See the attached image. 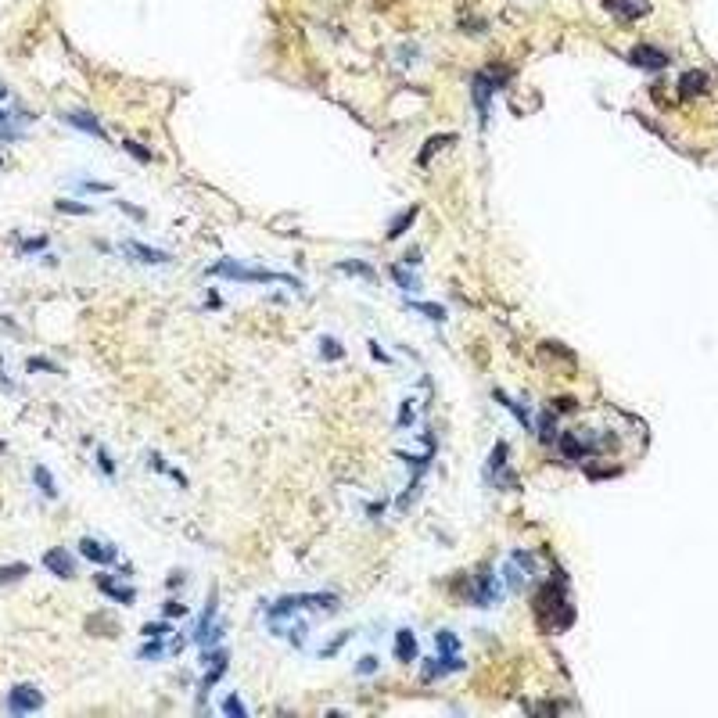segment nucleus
Wrapping results in <instances>:
<instances>
[{
  "label": "nucleus",
  "mask_w": 718,
  "mask_h": 718,
  "mask_svg": "<svg viewBox=\"0 0 718 718\" xmlns=\"http://www.w3.org/2000/svg\"><path fill=\"white\" fill-rule=\"evenodd\" d=\"M122 255L133 259V262H144V266H169L173 255L162 252V248H151V244H140V241H122Z\"/></svg>",
  "instance_id": "39448f33"
},
{
  "label": "nucleus",
  "mask_w": 718,
  "mask_h": 718,
  "mask_svg": "<svg viewBox=\"0 0 718 718\" xmlns=\"http://www.w3.org/2000/svg\"><path fill=\"white\" fill-rule=\"evenodd\" d=\"M402 262H406V266H417V262H420V252H417V248H413V252H406Z\"/></svg>",
  "instance_id": "58836bf2"
},
{
  "label": "nucleus",
  "mask_w": 718,
  "mask_h": 718,
  "mask_svg": "<svg viewBox=\"0 0 718 718\" xmlns=\"http://www.w3.org/2000/svg\"><path fill=\"white\" fill-rule=\"evenodd\" d=\"M392 277H395L399 284H402V291H420V280H417L413 273H406L402 266H395V270H392Z\"/></svg>",
  "instance_id": "b1692460"
},
{
  "label": "nucleus",
  "mask_w": 718,
  "mask_h": 718,
  "mask_svg": "<svg viewBox=\"0 0 718 718\" xmlns=\"http://www.w3.org/2000/svg\"><path fill=\"white\" fill-rule=\"evenodd\" d=\"M25 370H33V373H36V370H51V373H65V370H61L58 363H51V359H40V356H36V359H29V363H25Z\"/></svg>",
  "instance_id": "c756f323"
},
{
  "label": "nucleus",
  "mask_w": 718,
  "mask_h": 718,
  "mask_svg": "<svg viewBox=\"0 0 718 718\" xmlns=\"http://www.w3.org/2000/svg\"><path fill=\"white\" fill-rule=\"evenodd\" d=\"M395 661H417V636L410 629H399L395 632Z\"/></svg>",
  "instance_id": "f8f14e48"
},
{
  "label": "nucleus",
  "mask_w": 718,
  "mask_h": 718,
  "mask_svg": "<svg viewBox=\"0 0 718 718\" xmlns=\"http://www.w3.org/2000/svg\"><path fill=\"white\" fill-rule=\"evenodd\" d=\"M93 582H98V589L105 592V597H112L115 604H133V600H137V589H130V585H119L112 575H98Z\"/></svg>",
  "instance_id": "9b49d317"
},
{
  "label": "nucleus",
  "mask_w": 718,
  "mask_h": 718,
  "mask_svg": "<svg viewBox=\"0 0 718 718\" xmlns=\"http://www.w3.org/2000/svg\"><path fill=\"white\" fill-rule=\"evenodd\" d=\"M44 568L54 575V578H76V564H72V553L65 546H54L44 553Z\"/></svg>",
  "instance_id": "0eeeda50"
},
{
  "label": "nucleus",
  "mask_w": 718,
  "mask_h": 718,
  "mask_svg": "<svg viewBox=\"0 0 718 718\" xmlns=\"http://www.w3.org/2000/svg\"><path fill=\"white\" fill-rule=\"evenodd\" d=\"M356 672H359V675H373V672H378V658H363V661L356 665Z\"/></svg>",
  "instance_id": "f704fd0d"
},
{
  "label": "nucleus",
  "mask_w": 718,
  "mask_h": 718,
  "mask_svg": "<svg viewBox=\"0 0 718 718\" xmlns=\"http://www.w3.org/2000/svg\"><path fill=\"white\" fill-rule=\"evenodd\" d=\"M632 61H636V65H646V69H665L668 58H665L661 51H653V47H636V51H632Z\"/></svg>",
  "instance_id": "ddd939ff"
},
{
  "label": "nucleus",
  "mask_w": 718,
  "mask_h": 718,
  "mask_svg": "<svg viewBox=\"0 0 718 718\" xmlns=\"http://www.w3.org/2000/svg\"><path fill=\"white\" fill-rule=\"evenodd\" d=\"M679 86H682V93H700V90L707 86V76H704V72H686V76L679 79Z\"/></svg>",
  "instance_id": "6ab92c4d"
},
{
  "label": "nucleus",
  "mask_w": 718,
  "mask_h": 718,
  "mask_svg": "<svg viewBox=\"0 0 718 718\" xmlns=\"http://www.w3.org/2000/svg\"><path fill=\"white\" fill-rule=\"evenodd\" d=\"M79 553H83L86 560H93V564H101V568H105V564H115V560H119V550H115L112 543L90 539V536L79 539Z\"/></svg>",
  "instance_id": "6e6552de"
},
{
  "label": "nucleus",
  "mask_w": 718,
  "mask_h": 718,
  "mask_svg": "<svg viewBox=\"0 0 718 718\" xmlns=\"http://www.w3.org/2000/svg\"><path fill=\"white\" fill-rule=\"evenodd\" d=\"M8 707H11L15 714L40 711V707H44V693L36 690V686H29V682H18V686H11V693H8Z\"/></svg>",
  "instance_id": "423d86ee"
},
{
  "label": "nucleus",
  "mask_w": 718,
  "mask_h": 718,
  "mask_svg": "<svg viewBox=\"0 0 718 718\" xmlns=\"http://www.w3.org/2000/svg\"><path fill=\"white\" fill-rule=\"evenodd\" d=\"M410 309H417V313H424V317L434 320V324H442V320H446V309H442V305H434V302H410Z\"/></svg>",
  "instance_id": "aec40b11"
},
{
  "label": "nucleus",
  "mask_w": 718,
  "mask_h": 718,
  "mask_svg": "<svg viewBox=\"0 0 718 718\" xmlns=\"http://www.w3.org/2000/svg\"><path fill=\"white\" fill-rule=\"evenodd\" d=\"M507 453H510V446H507V442H496L492 460H488V474H492V471H499V467H507Z\"/></svg>",
  "instance_id": "a878e982"
},
{
  "label": "nucleus",
  "mask_w": 718,
  "mask_h": 718,
  "mask_svg": "<svg viewBox=\"0 0 718 718\" xmlns=\"http://www.w3.org/2000/svg\"><path fill=\"white\" fill-rule=\"evenodd\" d=\"M183 611H187V607H183L180 600H169V604H166V614H169V618H176V614H183Z\"/></svg>",
  "instance_id": "4c0bfd02"
},
{
  "label": "nucleus",
  "mask_w": 718,
  "mask_h": 718,
  "mask_svg": "<svg viewBox=\"0 0 718 718\" xmlns=\"http://www.w3.org/2000/svg\"><path fill=\"white\" fill-rule=\"evenodd\" d=\"M413 220H417V208H406L402 215H395V220H392V227L385 230V237H388V241H395V237H402L406 230H410V223H413Z\"/></svg>",
  "instance_id": "2eb2a0df"
},
{
  "label": "nucleus",
  "mask_w": 718,
  "mask_h": 718,
  "mask_svg": "<svg viewBox=\"0 0 718 718\" xmlns=\"http://www.w3.org/2000/svg\"><path fill=\"white\" fill-rule=\"evenodd\" d=\"M40 248H47V237H33V241H25V244H22V252H40Z\"/></svg>",
  "instance_id": "c9c22d12"
},
{
  "label": "nucleus",
  "mask_w": 718,
  "mask_h": 718,
  "mask_svg": "<svg viewBox=\"0 0 718 718\" xmlns=\"http://www.w3.org/2000/svg\"><path fill=\"white\" fill-rule=\"evenodd\" d=\"M320 352H324V359H341V356H345V349H341L338 338H320Z\"/></svg>",
  "instance_id": "5701e85b"
},
{
  "label": "nucleus",
  "mask_w": 718,
  "mask_h": 718,
  "mask_svg": "<svg viewBox=\"0 0 718 718\" xmlns=\"http://www.w3.org/2000/svg\"><path fill=\"white\" fill-rule=\"evenodd\" d=\"M553 410L557 413H571V410H578V402L571 395H560V399H553Z\"/></svg>",
  "instance_id": "2f4dec72"
},
{
  "label": "nucleus",
  "mask_w": 718,
  "mask_h": 718,
  "mask_svg": "<svg viewBox=\"0 0 718 718\" xmlns=\"http://www.w3.org/2000/svg\"><path fill=\"white\" fill-rule=\"evenodd\" d=\"M338 270H341V273H352V277H363L366 284H378V273H373V266H366V262L345 259V262H338Z\"/></svg>",
  "instance_id": "dca6fc26"
},
{
  "label": "nucleus",
  "mask_w": 718,
  "mask_h": 718,
  "mask_svg": "<svg viewBox=\"0 0 718 718\" xmlns=\"http://www.w3.org/2000/svg\"><path fill=\"white\" fill-rule=\"evenodd\" d=\"M208 277H227V280H248V284H273V280H280V284H288V288H302L295 277L288 273H273V270H252V266H241L234 259H223V262H212L208 266Z\"/></svg>",
  "instance_id": "f257e3e1"
},
{
  "label": "nucleus",
  "mask_w": 718,
  "mask_h": 718,
  "mask_svg": "<svg viewBox=\"0 0 718 718\" xmlns=\"http://www.w3.org/2000/svg\"><path fill=\"white\" fill-rule=\"evenodd\" d=\"M58 212H72V215H90L93 208H90V205H79V201H69V198H61V201H58Z\"/></svg>",
  "instance_id": "bb28decb"
},
{
  "label": "nucleus",
  "mask_w": 718,
  "mask_h": 718,
  "mask_svg": "<svg viewBox=\"0 0 718 718\" xmlns=\"http://www.w3.org/2000/svg\"><path fill=\"white\" fill-rule=\"evenodd\" d=\"M560 607H564V578H560V571H557V578H550L536 592V611H539V618L546 621V625L560 629L564 625V621H560Z\"/></svg>",
  "instance_id": "7ed1b4c3"
},
{
  "label": "nucleus",
  "mask_w": 718,
  "mask_h": 718,
  "mask_svg": "<svg viewBox=\"0 0 718 718\" xmlns=\"http://www.w3.org/2000/svg\"><path fill=\"white\" fill-rule=\"evenodd\" d=\"M496 402H499V406H507V410H514V417H517V420H521L524 427H532V417H528V413L521 410V406H517V402H510V399H507L503 392H496Z\"/></svg>",
  "instance_id": "393cba45"
},
{
  "label": "nucleus",
  "mask_w": 718,
  "mask_h": 718,
  "mask_svg": "<svg viewBox=\"0 0 718 718\" xmlns=\"http://www.w3.org/2000/svg\"><path fill=\"white\" fill-rule=\"evenodd\" d=\"M499 600V582H496V575H478V582H474V592H471V604H478V607H492Z\"/></svg>",
  "instance_id": "1a4fd4ad"
},
{
  "label": "nucleus",
  "mask_w": 718,
  "mask_h": 718,
  "mask_svg": "<svg viewBox=\"0 0 718 718\" xmlns=\"http://www.w3.org/2000/svg\"><path fill=\"white\" fill-rule=\"evenodd\" d=\"M503 79H507V72L503 76H499V72H474V79H471V98L478 105L481 126H488V101H492V93L503 86Z\"/></svg>",
  "instance_id": "20e7f679"
},
{
  "label": "nucleus",
  "mask_w": 718,
  "mask_h": 718,
  "mask_svg": "<svg viewBox=\"0 0 718 718\" xmlns=\"http://www.w3.org/2000/svg\"><path fill=\"white\" fill-rule=\"evenodd\" d=\"M302 607L338 611V597H334V592H302V597H280L266 614H270V621H284L288 614H295V611H302Z\"/></svg>",
  "instance_id": "f03ea898"
},
{
  "label": "nucleus",
  "mask_w": 718,
  "mask_h": 718,
  "mask_svg": "<svg viewBox=\"0 0 718 718\" xmlns=\"http://www.w3.org/2000/svg\"><path fill=\"white\" fill-rule=\"evenodd\" d=\"M223 714H234V718H244V714H248V707H244V704H241L237 697H227V700H223Z\"/></svg>",
  "instance_id": "7c9ffc66"
},
{
  "label": "nucleus",
  "mask_w": 718,
  "mask_h": 718,
  "mask_svg": "<svg viewBox=\"0 0 718 718\" xmlns=\"http://www.w3.org/2000/svg\"><path fill=\"white\" fill-rule=\"evenodd\" d=\"M557 420H553V413H543L539 417V442L543 446H557Z\"/></svg>",
  "instance_id": "f3484780"
},
{
  "label": "nucleus",
  "mask_w": 718,
  "mask_h": 718,
  "mask_svg": "<svg viewBox=\"0 0 718 718\" xmlns=\"http://www.w3.org/2000/svg\"><path fill=\"white\" fill-rule=\"evenodd\" d=\"M33 481L40 485V492H44L47 499H58V485H54V474L47 471L44 463H36V467H33Z\"/></svg>",
  "instance_id": "4468645a"
},
{
  "label": "nucleus",
  "mask_w": 718,
  "mask_h": 718,
  "mask_svg": "<svg viewBox=\"0 0 718 718\" xmlns=\"http://www.w3.org/2000/svg\"><path fill=\"white\" fill-rule=\"evenodd\" d=\"M61 119H65L69 126H76V130L90 133V137H105V126H101V119H98V115H90V112H83V108H76V112H65Z\"/></svg>",
  "instance_id": "9d476101"
},
{
  "label": "nucleus",
  "mask_w": 718,
  "mask_h": 718,
  "mask_svg": "<svg viewBox=\"0 0 718 718\" xmlns=\"http://www.w3.org/2000/svg\"><path fill=\"white\" fill-rule=\"evenodd\" d=\"M122 147H126L130 154H137V159H140V162H151V151H144V147H140L137 140H122Z\"/></svg>",
  "instance_id": "473e14b6"
},
{
  "label": "nucleus",
  "mask_w": 718,
  "mask_h": 718,
  "mask_svg": "<svg viewBox=\"0 0 718 718\" xmlns=\"http://www.w3.org/2000/svg\"><path fill=\"white\" fill-rule=\"evenodd\" d=\"M173 629H169V621H147V625L140 629V636L144 639H166Z\"/></svg>",
  "instance_id": "4be33fe9"
},
{
  "label": "nucleus",
  "mask_w": 718,
  "mask_h": 718,
  "mask_svg": "<svg viewBox=\"0 0 718 718\" xmlns=\"http://www.w3.org/2000/svg\"><path fill=\"white\" fill-rule=\"evenodd\" d=\"M25 575H29V564H4L0 568V585H11V582H18Z\"/></svg>",
  "instance_id": "412c9836"
},
{
  "label": "nucleus",
  "mask_w": 718,
  "mask_h": 718,
  "mask_svg": "<svg viewBox=\"0 0 718 718\" xmlns=\"http://www.w3.org/2000/svg\"><path fill=\"white\" fill-rule=\"evenodd\" d=\"M0 166H4V159H0Z\"/></svg>",
  "instance_id": "a19ab883"
},
{
  "label": "nucleus",
  "mask_w": 718,
  "mask_h": 718,
  "mask_svg": "<svg viewBox=\"0 0 718 718\" xmlns=\"http://www.w3.org/2000/svg\"><path fill=\"white\" fill-rule=\"evenodd\" d=\"M0 137H8V140L18 137V130H15V115H8V112H0Z\"/></svg>",
  "instance_id": "cd10ccee"
},
{
  "label": "nucleus",
  "mask_w": 718,
  "mask_h": 718,
  "mask_svg": "<svg viewBox=\"0 0 718 718\" xmlns=\"http://www.w3.org/2000/svg\"><path fill=\"white\" fill-rule=\"evenodd\" d=\"M4 98H8V86H4V83H0V101H4Z\"/></svg>",
  "instance_id": "ea45409f"
},
{
  "label": "nucleus",
  "mask_w": 718,
  "mask_h": 718,
  "mask_svg": "<svg viewBox=\"0 0 718 718\" xmlns=\"http://www.w3.org/2000/svg\"><path fill=\"white\" fill-rule=\"evenodd\" d=\"M434 639H439V650H442V653H456V650H460V639H456L453 632H439Z\"/></svg>",
  "instance_id": "c85d7f7f"
},
{
  "label": "nucleus",
  "mask_w": 718,
  "mask_h": 718,
  "mask_svg": "<svg viewBox=\"0 0 718 718\" xmlns=\"http://www.w3.org/2000/svg\"><path fill=\"white\" fill-rule=\"evenodd\" d=\"M98 463H101V467H105V474H108V478H112V474H115V463H112V456H108V453H105V449H101V453H98Z\"/></svg>",
  "instance_id": "e433bc0d"
},
{
  "label": "nucleus",
  "mask_w": 718,
  "mask_h": 718,
  "mask_svg": "<svg viewBox=\"0 0 718 718\" xmlns=\"http://www.w3.org/2000/svg\"><path fill=\"white\" fill-rule=\"evenodd\" d=\"M162 650H166V646H162V639H159V643L144 646V650H140V658H144V661H151V658H162Z\"/></svg>",
  "instance_id": "72a5a7b5"
},
{
  "label": "nucleus",
  "mask_w": 718,
  "mask_h": 718,
  "mask_svg": "<svg viewBox=\"0 0 718 718\" xmlns=\"http://www.w3.org/2000/svg\"><path fill=\"white\" fill-rule=\"evenodd\" d=\"M453 140H456L453 133H446V137H431V140H427V147L420 151V159H417V162H420V166H427V162H431V154H434V151H442V147H449Z\"/></svg>",
  "instance_id": "a211bd4d"
}]
</instances>
